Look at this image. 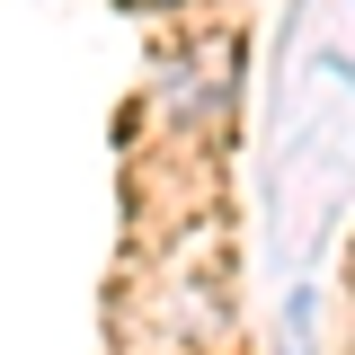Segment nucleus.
Here are the masks:
<instances>
[]
</instances>
